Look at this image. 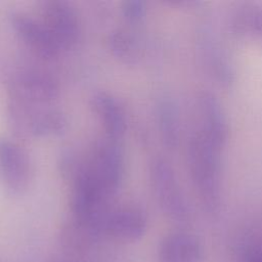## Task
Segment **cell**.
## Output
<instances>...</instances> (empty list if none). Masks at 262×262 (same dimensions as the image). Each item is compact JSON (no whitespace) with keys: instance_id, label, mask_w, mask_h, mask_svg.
Wrapping results in <instances>:
<instances>
[{"instance_id":"6da1fadb","label":"cell","mask_w":262,"mask_h":262,"mask_svg":"<svg viewBox=\"0 0 262 262\" xmlns=\"http://www.w3.org/2000/svg\"><path fill=\"white\" fill-rule=\"evenodd\" d=\"M221 152L199 132L188 144L187 159L192 184L202 204L215 211L220 206L221 184Z\"/></svg>"},{"instance_id":"7a4b0ae2","label":"cell","mask_w":262,"mask_h":262,"mask_svg":"<svg viewBox=\"0 0 262 262\" xmlns=\"http://www.w3.org/2000/svg\"><path fill=\"white\" fill-rule=\"evenodd\" d=\"M8 117L12 128L26 136H55L63 133L68 127L66 114L49 104H27L10 100Z\"/></svg>"},{"instance_id":"3957f363","label":"cell","mask_w":262,"mask_h":262,"mask_svg":"<svg viewBox=\"0 0 262 262\" xmlns=\"http://www.w3.org/2000/svg\"><path fill=\"white\" fill-rule=\"evenodd\" d=\"M85 165L106 198L111 199L120 189L125 171V160L119 141L105 137L97 141Z\"/></svg>"},{"instance_id":"277c9868","label":"cell","mask_w":262,"mask_h":262,"mask_svg":"<svg viewBox=\"0 0 262 262\" xmlns=\"http://www.w3.org/2000/svg\"><path fill=\"white\" fill-rule=\"evenodd\" d=\"M196 48L207 73L223 87H230L235 80L232 58L212 20L204 19L196 29Z\"/></svg>"},{"instance_id":"5b68a950","label":"cell","mask_w":262,"mask_h":262,"mask_svg":"<svg viewBox=\"0 0 262 262\" xmlns=\"http://www.w3.org/2000/svg\"><path fill=\"white\" fill-rule=\"evenodd\" d=\"M149 180L155 198L170 218L183 221L189 215V206L171 164L163 158H155L149 165Z\"/></svg>"},{"instance_id":"8992f818","label":"cell","mask_w":262,"mask_h":262,"mask_svg":"<svg viewBox=\"0 0 262 262\" xmlns=\"http://www.w3.org/2000/svg\"><path fill=\"white\" fill-rule=\"evenodd\" d=\"M9 98L27 104H49L59 94V84L50 74L36 69H24L10 77Z\"/></svg>"},{"instance_id":"52a82bcc","label":"cell","mask_w":262,"mask_h":262,"mask_svg":"<svg viewBox=\"0 0 262 262\" xmlns=\"http://www.w3.org/2000/svg\"><path fill=\"white\" fill-rule=\"evenodd\" d=\"M40 10L41 21L61 50L75 46L80 38L81 23L74 6L66 0H45Z\"/></svg>"},{"instance_id":"ba28073f","label":"cell","mask_w":262,"mask_h":262,"mask_svg":"<svg viewBox=\"0 0 262 262\" xmlns=\"http://www.w3.org/2000/svg\"><path fill=\"white\" fill-rule=\"evenodd\" d=\"M0 180L13 194L26 191L32 180V165L27 152L7 137L0 138Z\"/></svg>"},{"instance_id":"9c48e42d","label":"cell","mask_w":262,"mask_h":262,"mask_svg":"<svg viewBox=\"0 0 262 262\" xmlns=\"http://www.w3.org/2000/svg\"><path fill=\"white\" fill-rule=\"evenodd\" d=\"M8 17L16 35L36 55L43 59L59 55L61 48L40 18L23 11H11Z\"/></svg>"},{"instance_id":"30bf717a","label":"cell","mask_w":262,"mask_h":262,"mask_svg":"<svg viewBox=\"0 0 262 262\" xmlns=\"http://www.w3.org/2000/svg\"><path fill=\"white\" fill-rule=\"evenodd\" d=\"M198 108L201 118L199 133L217 148L223 150L228 140L229 126L219 99L210 91H202L198 96Z\"/></svg>"},{"instance_id":"8fae6325","label":"cell","mask_w":262,"mask_h":262,"mask_svg":"<svg viewBox=\"0 0 262 262\" xmlns=\"http://www.w3.org/2000/svg\"><path fill=\"white\" fill-rule=\"evenodd\" d=\"M227 28L236 39L262 50V2L235 4L228 13Z\"/></svg>"},{"instance_id":"7c38bea8","label":"cell","mask_w":262,"mask_h":262,"mask_svg":"<svg viewBox=\"0 0 262 262\" xmlns=\"http://www.w3.org/2000/svg\"><path fill=\"white\" fill-rule=\"evenodd\" d=\"M146 229V216L136 206H122L110 210L103 222L102 232L122 241H136Z\"/></svg>"},{"instance_id":"4fadbf2b","label":"cell","mask_w":262,"mask_h":262,"mask_svg":"<svg viewBox=\"0 0 262 262\" xmlns=\"http://www.w3.org/2000/svg\"><path fill=\"white\" fill-rule=\"evenodd\" d=\"M90 107L100 121L107 138L119 141L125 135L126 113L116 96L105 90L95 91L90 97Z\"/></svg>"},{"instance_id":"5bb4252c","label":"cell","mask_w":262,"mask_h":262,"mask_svg":"<svg viewBox=\"0 0 262 262\" xmlns=\"http://www.w3.org/2000/svg\"><path fill=\"white\" fill-rule=\"evenodd\" d=\"M156 122L162 143L168 149H176L181 138L179 110L173 98L162 96L156 105Z\"/></svg>"},{"instance_id":"9a60e30c","label":"cell","mask_w":262,"mask_h":262,"mask_svg":"<svg viewBox=\"0 0 262 262\" xmlns=\"http://www.w3.org/2000/svg\"><path fill=\"white\" fill-rule=\"evenodd\" d=\"M160 258L162 262H198L199 244L188 234H171L161 244Z\"/></svg>"},{"instance_id":"2e32d148","label":"cell","mask_w":262,"mask_h":262,"mask_svg":"<svg viewBox=\"0 0 262 262\" xmlns=\"http://www.w3.org/2000/svg\"><path fill=\"white\" fill-rule=\"evenodd\" d=\"M107 48L112 55L126 64L137 62L140 56L139 44L135 36L126 29L117 28L107 36Z\"/></svg>"},{"instance_id":"e0dca14e","label":"cell","mask_w":262,"mask_h":262,"mask_svg":"<svg viewBox=\"0 0 262 262\" xmlns=\"http://www.w3.org/2000/svg\"><path fill=\"white\" fill-rule=\"evenodd\" d=\"M121 11L126 20L139 23L146 14V3L142 0H126L121 5Z\"/></svg>"},{"instance_id":"ac0fdd59","label":"cell","mask_w":262,"mask_h":262,"mask_svg":"<svg viewBox=\"0 0 262 262\" xmlns=\"http://www.w3.org/2000/svg\"><path fill=\"white\" fill-rule=\"evenodd\" d=\"M250 262H262V252L255 253V255L251 257Z\"/></svg>"}]
</instances>
